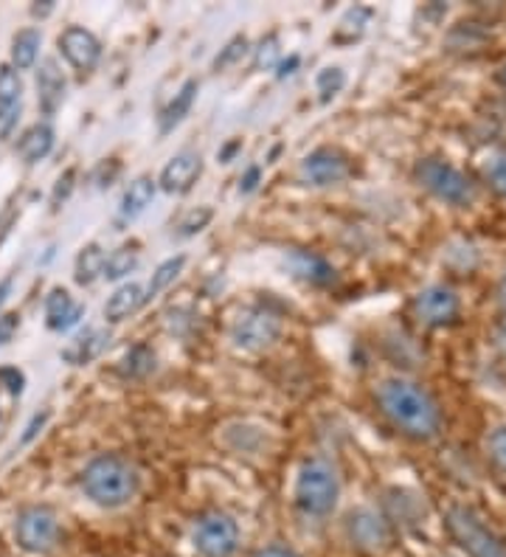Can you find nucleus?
<instances>
[{
	"label": "nucleus",
	"instance_id": "1",
	"mask_svg": "<svg viewBox=\"0 0 506 557\" xmlns=\"http://www.w3.org/2000/svg\"><path fill=\"white\" fill-rule=\"evenodd\" d=\"M378 403L394 429L414 440H433L442 431V411L425 388L405 377H388L378 386Z\"/></svg>",
	"mask_w": 506,
	"mask_h": 557
},
{
	"label": "nucleus",
	"instance_id": "2",
	"mask_svg": "<svg viewBox=\"0 0 506 557\" xmlns=\"http://www.w3.org/2000/svg\"><path fill=\"white\" fill-rule=\"evenodd\" d=\"M82 490L101 510H122L138 493V470L124 456H96L82 473Z\"/></svg>",
	"mask_w": 506,
	"mask_h": 557
},
{
	"label": "nucleus",
	"instance_id": "3",
	"mask_svg": "<svg viewBox=\"0 0 506 557\" xmlns=\"http://www.w3.org/2000/svg\"><path fill=\"white\" fill-rule=\"evenodd\" d=\"M341 498V482L330 462L324 459H310L298 470L296 479V504L304 516L326 518L337 507Z\"/></svg>",
	"mask_w": 506,
	"mask_h": 557
},
{
	"label": "nucleus",
	"instance_id": "4",
	"mask_svg": "<svg viewBox=\"0 0 506 557\" xmlns=\"http://www.w3.org/2000/svg\"><path fill=\"white\" fill-rule=\"evenodd\" d=\"M417 181L431 191L433 198L442 200L447 206H470L476 200V186H472L470 177L453 166L451 161H442V158H422L414 170Z\"/></svg>",
	"mask_w": 506,
	"mask_h": 557
},
{
	"label": "nucleus",
	"instance_id": "5",
	"mask_svg": "<svg viewBox=\"0 0 506 557\" xmlns=\"http://www.w3.org/2000/svg\"><path fill=\"white\" fill-rule=\"evenodd\" d=\"M445 523L453 541L467 552V557H506L504 541L470 507H461V504L447 507Z\"/></svg>",
	"mask_w": 506,
	"mask_h": 557
},
{
	"label": "nucleus",
	"instance_id": "6",
	"mask_svg": "<svg viewBox=\"0 0 506 557\" xmlns=\"http://www.w3.org/2000/svg\"><path fill=\"white\" fill-rule=\"evenodd\" d=\"M14 541L28 555H48L62 544L60 518L48 507H26L14 521Z\"/></svg>",
	"mask_w": 506,
	"mask_h": 557
},
{
	"label": "nucleus",
	"instance_id": "7",
	"mask_svg": "<svg viewBox=\"0 0 506 557\" xmlns=\"http://www.w3.org/2000/svg\"><path fill=\"white\" fill-rule=\"evenodd\" d=\"M279 335H282V319L264 307H248L236 315L234 326H231V341L245 352H262V349L273 347Z\"/></svg>",
	"mask_w": 506,
	"mask_h": 557
},
{
	"label": "nucleus",
	"instance_id": "8",
	"mask_svg": "<svg viewBox=\"0 0 506 557\" xmlns=\"http://www.w3.org/2000/svg\"><path fill=\"white\" fill-rule=\"evenodd\" d=\"M192 544L200 557H234L239 549V527L225 512H209L195 523Z\"/></svg>",
	"mask_w": 506,
	"mask_h": 557
},
{
	"label": "nucleus",
	"instance_id": "9",
	"mask_svg": "<svg viewBox=\"0 0 506 557\" xmlns=\"http://www.w3.org/2000/svg\"><path fill=\"white\" fill-rule=\"evenodd\" d=\"M459 296L447 285H431L417 293L414 299V313L425 326H447L459 319Z\"/></svg>",
	"mask_w": 506,
	"mask_h": 557
},
{
	"label": "nucleus",
	"instance_id": "10",
	"mask_svg": "<svg viewBox=\"0 0 506 557\" xmlns=\"http://www.w3.org/2000/svg\"><path fill=\"white\" fill-rule=\"evenodd\" d=\"M346 532H349L351 544L363 552H371V555H380L392 546V527L369 507L351 512L349 521H346Z\"/></svg>",
	"mask_w": 506,
	"mask_h": 557
},
{
	"label": "nucleus",
	"instance_id": "11",
	"mask_svg": "<svg viewBox=\"0 0 506 557\" xmlns=\"http://www.w3.org/2000/svg\"><path fill=\"white\" fill-rule=\"evenodd\" d=\"M301 181L307 186H337L344 184L346 177L351 175L349 158L341 156L337 150H316L301 161V170H298Z\"/></svg>",
	"mask_w": 506,
	"mask_h": 557
},
{
	"label": "nucleus",
	"instance_id": "12",
	"mask_svg": "<svg viewBox=\"0 0 506 557\" xmlns=\"http://www.w3.org/2000/svg\"><path fill=\"white\" fill-rule=\"evenodd\" d=\"M62 57L74 65L79 74H90L99 65L101 57V42L90 35L88 28L82 26H67L60 37H57Z\"/></svg>",
	"mask_w": 506,
	"mask_h": 557
},
{
	"label": "nucleus",
	"instance_id": "13",
	"mask_svg": "<svg viewBox=\"0 0 506 557\" xmlns=\"http://www.w3.org/2000/svg\"><path fill=\"white\" fill-rule=\"evenodd\" d=\"M200 172H202L200 152L183 150V152H177V156L169 158V163L163 166V172H161V181H158V186H161L163 191H169V195H186V191L197 184Z\"/></svg>",
	"mask_w": 506,
	"mask_h": 557
},
{
	"label": "nucleus",
	"instance_id": "14",
	"mask_svg": "<svg viewBox=\"0 0 506 557\" xmlns=\"http://www.w3.org/2000/svg\"><path fill=\"white\" fill-rule=\"evenodd\" d=\"M23 110V79L12 65H0V138H9Z\"/></svg>",
	"mask_w": 506,
	"mask_h": 557
},
{
	"label": "nucleus",
	"instance_id": "15",
	"mask_svg": "<svg viewBox=\"0 0 506 557\" xmlns=\"http://www.w3.org/2000/svg\"><path fill=\"white\" fill-rule=\"evenodd\" d=\"M65 88L67 82L60 62L54 57L42 60L40 69H37V104H40L42 116H54L57 110H60L62 99H65Z\"/></svg>",
	"mask_w": 506,
	"mask_h": 557
},
{
	"label": "nucleus",
	"instance_id": "16",
	"mask_svg": "<svg viewBox=\"0 0 506 557\" xmlns=\"http://www.w3.org/2000/svg\"><path fill=\"white\" fill-rule=\"evenodd\" d=\"M82 313H85V307H82L79 301H74V296H71L65 287H54V290L48 293V299H46L48 330H54V333H67L71 326L79 324Z\"/></svg>",
	"mask_w": 506,
	"mask_h": 557
},
{
	"label": "nucleus",
	"instance_id": "17",
	"mask_svg": "<svg viewBox=\"0 0 506 557\" xmlns=\"http://www.w3.org/2000/svg\"><path fill=\"white\" fill-rule=\"evenodd\" d=\"M144 301H147V290H144L138 282H127V285L115 287L113 296L108 299V305H104V319H108L110 324H119V321L138 313L144 307Z\"/></svg>",
	"mask_w": 506,
	"mask_h": 557
},
{
	"label": "nucleus",
	"instance_id": "18",
	"mask_svg": "<svg viewBox=\"0 0 506 557\" xmlns=\"http://www.w3.org/2000/svg\"><path fill=\"white\" fill-rule=\"evenodd\" d=\"M54 127L48 122L32 124L17 141V156L26 163H40L42 158H48V152L54 150Z\"/></svg>",
	"mask_w": 506,
	"mask_h": 557
},
{
	"label": "nucleus",
	"instance_id": "19",
	"mask_svg": "<svg viewBox=\"0 0 506 557\" xmlns=\"http://www.w3.org/2000/svg\"><path fill=\"white\" fill-rule=\"evenodd\" d=\"M156 191H158V184L152 181V177H149V175L135 177L133 184L124 189L122 218L133 220V218H138V214H144V211L149 209V203L156 200Z\"/></svg>",
	"mask_w": 506,
	"mask_h": 557
},
{
	"label": "nucleus",
	"instance_id": "20",
	"mask_svg": "<svg viewBox=\"0 0 506 557\" xmlns=\"http://www.w3.org/2000/svg\"><path fill=\"white\" fill-rule=\"evenodd\" d=\"M104 262H108V253L101 251L99 243H88L76 253V262H74V278L76 285L82 287H90L96 278L104 276Z\"/></svg>",
	"mask_w": 506,
	"mask_h": 557
},
{
	"label": "nucleus",
	"instance_id": "21",
	"mask_svg": "<svg viewBox=\"0 0 506 557\" xmlns=\"http://www.w3.org/2000/svg\"><path fill=\"white\" fill-rule=\"evenodd\" d=\"M291 268L298 278L310 282V285H330V282H335V271H332V265H326L324 259L316 257V253H307V251L291 253Z\"/></svg>",
	"mask_w": 506,
	"mask_h": 557
},
{
	"label": "nucleus",
	"instance_id": "22",
	"mask_svg": "<svg viewBox=\"0 0 506 557\" xmlns=\"http://www.w3.org/2000/svg\"><path fill=\"white\" fill-rule=\"evenodd\" d=\"M42 35L37 28H21L17 35L12 37V69L21 74V71H28L40 57Z\"/></svg>",
	"mask_w": 506,
	"mask_h": 557
},
{
	"label": "nucleus",
	"instance_id": "23",
	"mask_svg": "<svg viewBox=\"0 0 506 557\" xmlns=\"http://www.w3.org/2000/svg\"><path fill=\"white\" fill-rule=\"evenodd\" d=\"M195 96H197V79H186L183 82V88L177 90L175 99L166 104L161 116V133H169V129H175L183 119L189 116L192 104H195Z\"/></svg>",
	"mask_w": 506,
	"mask_h": 557
},
{
	"label": "nucleus",
	"instance_id": "24",
	"mask_svg": "<svg viewBox=\"0 0 506 557\" xmlns=\"http://www.w3.org/2000/svg\"><path fill=\"white\" fill-rule=\"evenodd\" d=\"M108 341L110 338L104 330H90L88 335L76 338L74 347L65 349V352H62V358H65L67 363H74V367H85V363H90V360H94L101 349L108 347Z\"/></svg>",
	"mask_w": 506,
	"mask_h": 557
},
{
	"label": "nucleus",
	"instance_id": "25",
	"mask_svg": "<svg viewBox=\"0 0 506 557\" xmlns=\"http://www.w3.org/2000/svg\"><path fill=\"white\" fill-rule=\"evenodd\" d=\"M156 369V352L144 344L129 349L122 360V377H129V381H138V377H147L149 372Z\"/></svg>",
	"mask_w": 506,
	"mask_h": 557
},
{
	"label": "nucleus",
	"instance_id": "26",
	"mask_svg": "<svg viewBox=\"0 0 506 557\" xmlns=\"http://www.w3.org/2000/svg\"><path fill=\"white\" fill-rule=\"evenodd\" d=\"M183 268H186V257H172L166 259V262H161V265L156 268V273H152V278H149L147 299H156L158 293L166 290V287L181 276Z\"/></svg>",
	"mask_w": 506,
	"mask_h": 557
},
{
	"label": "nucleus",
	"instance_id": "27",
	"mask_svg": "<svg viewBox=\"0 0 506 557\" xmlns=\"http://www.w3.org/2000/svg\"><path fill=\"white\" fill-rule=\"evenodd\" d=\"M369 21H371V9L355 7L349 14H346L344 21H341V26H337V32H335V37H332V40H335V42H355L366 32Z\"/></svg>",
	"mask_w": 506,
	"mask_h": 557
},
{
	"label": "nucleus",
	"instance_id": "28",
	"mask_svg": "<svg viewBox=\"0 0 506 557\" xmlns=\"http://www.w3.org/2000/svg\"><path fill=\"white\" fill-rule=\"evenodd\" d=\"M135 268H138V251L124 245V248L110 253L108 262H104V278L115 282V278H124L127 273H133Z\"/></svg>",
	"mask_w": 506,
	"mask_h": 557
},
{
	"label": "nucleus",
	"instance_id": "29",
	"mask_svg": "<svg viewBox=\"0 0 506 557\" xmlns=\"http://www.w3.org/2000/svg\"><path fill=\"white\" fill-rule=\"evenodd\" d=\"M484 177L498 198H506V150H498L484 163Z\"/></svg>",
	"mask_w": 506,
	"mask_h": 557
},
{
	"label": "nucleus",
	"instance_id": "30",
	"mask_svg": "<svg viewBox=\"0 0 506 557\" xmlns=\"http://www.w3.org/2000/svg\"><path fill=\"white\" fill-rule=\"evenodd\" d=\"M211 218H214V209H211V206H197V209L186 211L181 223H177L181 237H195V234H200L202 228L211 223Z\"/></svg>",
	"mask_w": 506,
	"mask_h": 557
},
{
	"label": "nucleus",
	"instance_id": "31",
	"mask_svg": "<svg viewBox=\"0 0 506 557\" xmlns=\"http://www.w3.org/2000/svg\"><path fill=\"white\" fill-rule=\"evenodd\" d=\"M316 85H318V94H321V102H330V99H335V96L344 90L346 74L341 69H324L321 74H318Z\"/></svg>",
	"mask_w": 506,
	"mask_h": 557
},
{
	"label": "nucleus",
	"instance_id": "32",
	"mask_svg": "<svg viewBox=\"0 0 506 557\" xmlns=\"http://www.w3.org/2000/svg\"><path fill=\"white\" fill-rule=\"evenodd\" d=\"M245 51H248V37L245 35H236L234 40L229 42V46L220 51V57L214 60V71H225L229 65H234V62H239L245 57Z\"/></svg>",
	"mask_w": 506,
	"mask_h": 557
},
{
	"label": "nucleus",
	"instance_id": "33",
	"mask_svg": "<svg viewBox=\"0 0 506 557\" xmlns=\"http://www.w3.org/2000/svg\"><path fill=\"white\" fill-rule=\"evenodd\" d=\"M486 454L506 473V425H498L493 434L486 436Z\"/></svg>",
	"mask_w": 506,
	"mask_h": 557
},
{
	"label": "nucleus",
	"instance_id": "34",
	"mask_svg": "<svg viewBox=\"0 0 506 557\" xmlns=\"http://www.w3.org/2000/svg\"><path fill=\"white\" fill-rule=\"evenodd\" d=\"M119 172H122V163L115 161V158H108V161L101 163L99 170H96V184L101 186V189H104V186H110L115 181V177H119Z\"/></svg>",
	"mask_w": 506,
	"mask_h": 557
},
{
	"label": "nucleus",
	"instance_id": "35",
	"mask_svg": "<svg viewBox=\"0 0 506 557\" xmlns=\"http://www.w3.org/2000/svg\"><path fill=\"white\" fill-rule=\"evenodd\" d=\"M74 175H76L74 170H67L65 175H62L60 181H57L54 195H51V206H54V209H60L62 200H67V195H71V189H74Z\"/></svg>",
	"mask_w": 506,
	"mask_h": 557
},
{
	"label": "nucleus",
	"instance_id": "36",
	"mask_svg": "<svg viewBox=\"0 0 506 557\" xmlns=\"http://www.w3.org/2000/svg\"><path fill=\"white\" fill-rule=\"evenodd\" d=\"M17 326H21V315H17V313L0 315V347L12 341V335L17 333Z\"/></svg>",
	"mask_w": 506,
	"mask_h": 557
},
{
	"label": "nucleus",
	"instance_id": "37",
	"mask_svg": "<svg viewBox=\"0 0 506 557\" xmlns=\"http://www.w3.org/2000/svg\"><path fill=\"white\" fill-rule=\"evenodd\" d=\"M46 420H48V414H46V411H42V414H34V417H32V422H28L26 434H23V440H21L23 445H28V442H32L34 436L40 434V431H42V425H46Z\"/></svg>",
	"mask_w": 506,
	"mask_h": 557
},
{
	"label": "nucleus",
	"instance_id": "38",
	"mask_svg": "<svg viewBox=\"0 0 506 557\" xmlns=\"http://www.w3.org/2000/svg\"><path fill=\"white\" fill-rule=\"evenodd\" d=\"M276 60V37H270L268 46L262 42V51L257 57V65H270V62Z\"/></svg>",
	"mask_w": 506,
	"mask_h": 557
},
{
	"label": "nucleus",
	"instance_id": "39",
	"mask_svg": "<svg viewBox=\"0 0 506 557\" xmlns=\"http://www.w3.org/2000/svg\"><path fill=\"white\" fill-rule=\"evenodd\" d=\"M257 557H301L293 549H284V546H264V549L257 552Z\"/></svg>",
	"mask_w": 506,
	"mask_h": 557
},
{
	"label": "nucleus",
	"instance_id": "40",
	"mask_svg": "<svg viewBox=\"0 0 506 557\" xmlns=\"http://www.w3.org/2000/svg\"><path fill=\"white\" fill-rule=\"evenodd\" d=\"M257 177H259V170H257V166H254V170H250L248 175H245V181H243V191H250V189H254V186H257Z\"/></svg>",
	"mask_w": 506,
	"mask_h": 557
},
{
	"label": "nucleus",
	"instance_id": "41",
	"mask_svg": "<svg viewBox=\"0 0 506 557\" xmlns=\"http://www.w3.org/2000/svg\"><path fill=\"white\" fill-rule=\"evenodd\" d=\"M12 282H14L12 276H7V278H3V282H0V305H3V301H7L9 290H12Z\"/></svg>",
	"mask_w": 506,
	"mask_h": 557
},
{
	"label": "nucleus",
	"instance_id": "42",
	"mask_svg": "<svg viewBox=\"0 0 506 557\" xmlns=\"http://www.w3.org/2000/svg\"><path fill=\"white\" fill-rule=\"evenodd\" d=\"M498 301L501 307H504V313H506V273L501 276V285H498Z\"/></svg>",
	"mask_w": 506,
	"mask_h": 557
},
{
	"label": "nucleus",
	"instance_id": "43",
	"mask_svg": "<svg viewBox=\"0 0 506 557\" xmlns=\"http://www.w3.org/2000/svg\"><path fill=\"white\" fill-rule=\"evenodd\" d=\"M298 65V57H291V62H282V71H279V76H284V74H293L291 69H296Z\"/></svg>",
	"mask_w": 506,
	"mask_h": 557
},
{
	"label": "nucleus",
	"instance_id": "44",
	"mask_svg": "<svg viewBox=\"0 0 506 557\" xmlns=\"http://www.w3.org/2000/svg\"><path fill=\"white\" fill-rule=\"evenodd\" d=\"M12 220L14 218H7V220H0V243H3V237H7L9 232H12Z\"/></svg>",
	"mask_w": 506,
	"mask_h": 557
},
{
	"label": "nucleus",
	"instance_id": "45",
	"mask_svg": "<svg viewBox=\"0 0 506 557\" xmlns=\"http://www.w3.org/2000/svg\"><path fill=\"white\" fill-rule=\"evenodd\" d=\"M501 82H504V85H506V65H504V71H501Z\"/></svg>",
	"mask_w": 506,
	"mask_h": 557
}]
</instances>
